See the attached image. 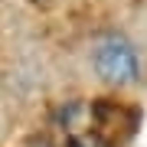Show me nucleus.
<instances>
[{"label": "nucleus", "instance_id": "1", "mask_svg": "<svg viewBox=\"0 0 147 147\" xmlns=\"http://www.w3.org/2000/svg\"><path fill=\"white\" fill-rule=\"evenodd\" d=\"M92 69L98 75V82L111 85V88H131L141 82L144 62L137 46L121 33H105L92 49Z\"/></svg>", "mask_w": 147, "mask_h": 147}]
</instances>
